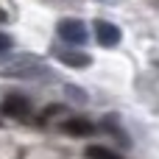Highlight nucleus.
Instances as JSON below:
<instances>
[{
	"instance_id": "nucleus-8",
	"label": "nucleus",
	"mask_w": 159,
	"mask_h": 159,
	"mask_svg": "<svg viewBox=\"0 0 159 159\" xmlns=\"http://www.w3.org/2000/svg\"><path fill=\"white\" fill-rule=\"evenodd\" d=\"M84 157H87V159H123L120 154H115V151L106 148V145H87Z\"/></svg>"
},
{
	"instance_id": "nucleus-3",
	"label": "nucleus",
	"mask_w": 159,
	"mask_h": 159,
	"mask_svg": "<svg viewBox=\"0 0 159 159\" xmlns=\"http://www.w3.org/2000/svg\"><path fill=\"white\" fill-rule=\"evenodd\" d=\"M0 112H3L6 117H11V120H28L31 112H34V106H31V98H25V95H20V92H11V95L3 98Z\"/></svg>"
},
{
	"instance_id": "nucleus-7",
	"label": "nucleus",
	"mask_w": 159,
	"mask_h": 159,
	"mask_svg": "<svg viewBox=\"0 0 159 159\" xmlns=\"http://www.w3.org/2000/svg\"><path fill=\"white\" fill-rule=\"evenodd\" d=\"M101 129H103V131H109V134H112L115 140H120L123 145H131V137H129V134H126V129L120 126L117 115H106V117L101 120Z\"/></svg>"
},
{
	"instance_id": "nucleus-6",
	"label": "nucleus",
	"mask_w": 159,
	"mask_h": 159,
	"mask_svg": "<svg viewBox=\"0 0 159 159\" xmlns=\"http://www.w3.org/2000/svg\"><path fill=\"white\" fill-rule=\"evenodd\" d=\"M53 56H56L61 64H67V67H75V70H84V67H89V64H92V56H89V53H84V50H75V48L53 50Z\"/></svg>"
},
{
	"instance_id": "nucleus-9",
	"label": "nucleus",
	"mask_w": 159,
	"mask_h": 159,
	"mask_svg": "<svg viewBox=\"0 0 159 159\" xmlns=\"http://www.w3.org/2000/svg\"><path fill=\"white\" fill-rule=\"evenodd\" d=\"M11 45H14V39H11L8 34H3V31H0V56H3V53H8V50H11Z\"/></svg>"
},
{
	"instance_id": "nucleus-4",
	"label": "nucleus",
	"mask_w": 159,
	"mask_h": 159,
	"mask_svg": "<svg viewBox=\"0 0 159 159\" xmlns=\"http://www.w3.org/2000/svg\"><path fill=\"white\" fill-rule=\"evenodd\" d=\"M92 31H95V39H98L101 48H115V45H120V39H123V31H120L115 22H109V20H95Z\"/></svg>"
},
{
	"instance_id": "nucleus-2",
	"label": "nucleus",
	"mask_w": 159,
	"mask_h": 159,
	"mask_svg": "<svg viewBox=\"0 0 159 159\" xmlns=\"http://www.w3.org/2000/svg\"><path fill=\"white\" fill-rule=\"evenodd\" d=\"M56 34H59V39L61 42H67V45H84L87 39H89V34H87V25L81 22V20H73V17H64V20H59V25H56Z\"/></svg>"
},
{
	"instance_id": "nucleus-10",
	"label": "nucleus",
	"mask_w": 159,
	"mask_h": 159,
	"mask_svg": "<svg viewBox=\"0 0 159 159\" xmlns=\"http://www.w3.org/2000/svg\"><path fill=\"white\" fill-rule=\"evenodd\" d=\"M8 20V14H6V8H0V22H6Z\"/></svg>"
},
{
	"instance_id": "nucleus-5",
	"label": "nucleus",
	"mask_w": 159,
	"mask_h": 159,
	"mask_svg": "<svg viewBox=\"0 0 159 159\" xmlns=\"http://www.w3.org/2000/svg\"><path fill=\"white\" fill-rule=\"evenodd\" d=\"M61 131L67 137H92L98 131V126L87 117H64L61 120Z\"/></svg>"
},
{
	"instance_id": "nucleus-1",
	"label": "nucleus",
	"mask_w": 159,
	"mask_h": 159,
	"mask_svg": "<svg viewBox=\"0 0 159 159\" xmlns=\"http://www.w3.org/2000/svg\"><path fill=\"white\" fill-rule=\"evenodd\" d=\"M0 75L20 78V81H39V78H48L50 75V67L36 53H17L8 61H0Z\"/></svg>"
}]
</instances>
